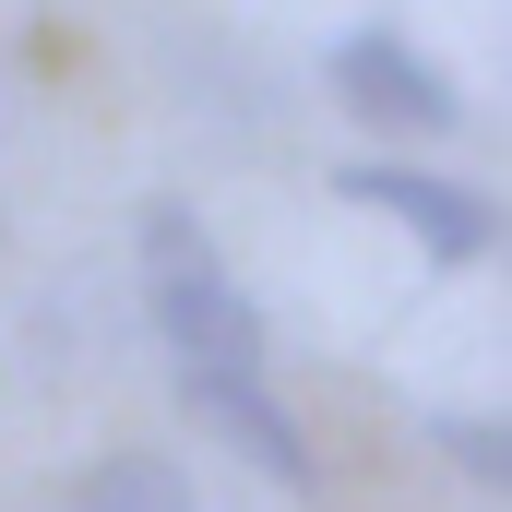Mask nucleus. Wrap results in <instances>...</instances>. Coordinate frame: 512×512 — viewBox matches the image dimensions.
Wrapping results in <instances>:
<instances>
[{
  "instance_id": "obj_1",
  "label": "nucleus",
  "mask_w": 512,
  "mask_h": 512,
  "mask_svg": "<svg viewBox=\"0 0 512 512\" xmlns=\"http://www.w3.org/2000/svg\"><path fill=\"white\" fill-rule=\"evenodd\" d=\"M131 239H143V310H155V334L179 346V370H262V310L227 286L203 215H191V203H143Z\"/></svg>"
},
{
  "instance_id": "obj_2",
  "label": "nucleus",
  "mask_w": 512,
  "mask_h": 512,
  "mask_svg": "<svg viewBox=\"0 0 512 512\" xmlns=\"http://www.w3.org/2000/svg\"><path fill=\"white\" fill-rule=\"evenodd\" d=\"M322 84H334V108L358 131H405V143L465 131V84H453L417 36H393V24H346V36L322 48Z\"/></svg>"
},
{
  "instance_id": "obj_3",
  "label": "nucleus",
  "mask_w": 512,
  "mask_h": 512,
  "mask_svg": "<svg viewBox=\"0 0 512 512\" xmlns=\"http://www.w3.org/2000/svg\"><path fill=\"white\" fill-rule=\"evenodd\" d=\"M334 191H346L358 215H393L429 262H489V251H501V203L465 191V179H441V167H393V155H370V167H346Z\"/></svg>"
},
{
  "instance_id": "obj_4",
  "label": "nucleus",
  "mask_w": 512,
  "mask_h": 512,
  "mask_svg": "<svg viewBox=\"0 0 512 512\" xmlns=\"http://www.w3.org/2000/svg\"><path fill=\"white\" fill-rule=\"evenodd\" d=\"M179 405H191L215 441H239L274 489H310V441H298V417L262 393V370H179Z\"/></svg>"
},
{
  "instance_id": "obj_5",
  "label": "nucleus",
  "mask_w": 512,
  "mask_h": 512,
  "mask_svg": "<svg viewBox=\"0 0 512 512\" xmlns=\"http://www.w3.org/2000/svg\"><path fill=\"white\" fill-rule=\"evenodd\" d=\"M60 512H203V501H191V477H179L167 453H96L84 489H72Z\"/></svg>"
},
{
  "instance_id": "obj_6",
  "label": "nucleus",
  "mask_w": 512,
  "mask_h": 512,
  "mask_svg": "<svg viewBox=\"0 0 512 512\" xmlns=\"http://www.w3.org/2000/svg\"><path fill=\"white\" fill-rule=\"evenodd\" d=\"M417 429H429V441L465 465V489H489V501L512 489V441L489 429V417H477V405H441V417H417Z\"/></svg>"
}]
</instances>
